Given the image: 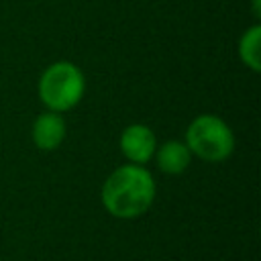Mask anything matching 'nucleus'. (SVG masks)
<instances>
[{
    "mask_svg": "<svg viewBox=\"0 0 261 261\" xmlns=\"http://www.w3.org/2000/svg\"><path fill=\"white\" fill-rule=\"evenodd\" d=\"M253 14L261 16V0H253Z\"/></svg>",
    "mask_w": 261,
    "mask_h": 261,
    "instance_id": "6e6552de",
    "label": "nucleus"
},
{
    "mask_svg": "<svg viewBox=\"0 0 261 261\" xmlns=\"http://www.w3.org/2000/svg\"><path fill=\"white\" fill-rule=\"evenodd\" d=\"M118 147H120V153L124 155V159L128 163L145 165L155 155L157 137H155V133L147 124L133 122V124L124 126V130L120 133Z\"/></svg>",
    "mask_w": 261,
    "mask_h": 261,
    "instance_id": "20e7f679",
    "label": "nucleus"
},
{
    "mask_svg": "<svg viewBox=\"0 0 261 261\" xmlns=\"http://www.w3.org/2000/svg\"><path fill=\"white\" fill-rule=\"evenodd\" d=\"M157 196V184L147 167L124 163L102 184L100 200L106 212L118 220H133L145 214Z\"/></svg>",
    "mask_w": 261,
    "mask_h": 261,
    "instance_id": "f257e3e1",
    "label": "nucleus"
},
{
    "mask_svg": "<svg viewBox=\"0 0 261 261\" xmlns=\"http://www.w3.org/2000/svg\"><path fill=\"white\" fill-rule=\"evenodd\" d=\"M192 153L208 163L226 161L234 151V135L230 126L216 114H200L186 128L184 141Z\"/></svg>",
    "mask_w": 261,
    "mask_h": 261,
    "instance_id": "7ed1b4c3",
    "label": "nucleus"
},
{
    "mask_svg": "<svg viewBox=\"0 0 261 261\" xmlns=\"http://www.w3.org/2000/svg\"><path fill=\"white\" fill-rule=\"evenodd\" d=\"M153 157L159 171L167 175H181L192 163V153L188 145L179 139H169L163 145H157Z\"/></svg>",
    "mask_w": 261,
    "mask_h": 261,
    "instance_id": "423d86ee",
    "label": "nucleus"
},
{
    "mask_svg": "<svg viewBox=\"0 0 261 261\" xmlns=\"http://www.w3.org/2000/svg\"><path fill=\"white\" fill-rule=\"evenodd\" d=\"M239 57L251 71L261 69V27L259 24L249 27L241 35V39H239Z\"/></svg>",
    "mask_w": 261,
    "mask_h": 261,
    "instance_id": "0eeeda50",
    "label": "nucleus"
},
{
    "mask_svg": "<svg viewBox=\"0 0 261 261\" xmlns=\"http://www.w3.org/2000/svg\"><path fill=\"white\" fill-rule=\"evenodd\" d=\"M65 120L59 112H53V110H45L41 112L35 122H33V128H31V137H33V143L37 149L41 151H53L57 149L63 139H65Z\"/></svg>",
    "mask_w": 261,
    "mask_h": 261,
    "instance_id": "39448f33",
    "label": "nucleus"
},
{
    "mask_svg": "<svg viewBox=\"0 0 261 261\" xmlns=\"http://www.w3.org/2000/svg\"><path fill=\"white\" fill-rule=\"evenodd\" d=\"M37 92L47 110L63 114L82 102L86 92V77L75 63L61 59L43 69Z\"/></svg>",
    "mask_w": 261,
    "mask_h": 261,
    "instance_id": "f03ea898",
    "label": "nucleus"
}]
</instances>
